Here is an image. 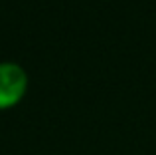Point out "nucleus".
Here are the masks:
<instances>
[{
  "label": "nucleus",
  "mask_w": 156,
  "mask_h": 155,
  "mask_svg": "<svg viewBox=\"0 0 156 155\" xmlns=\"http://www.w3.org/2000/svg\"><path fill=\"white\" fill-rule=\"evenodd\" d=\"M28 89V76L14 62H0V109H10L22 101Z\"/></svg>",
  "instance_id": "1"
}]
</instances>
